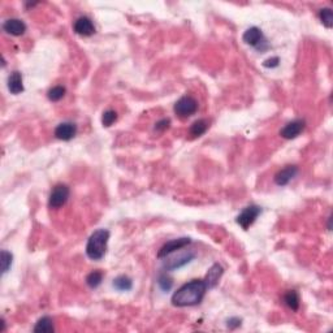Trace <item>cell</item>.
<instances>
[{"instance_id":"obj_1","label":"cell","mask_w":333,"mask_h":333,"mask_svg":"<svg viewBox=\"0 0 333 333\" xmlns=\"http://www.w3.org/2000/svg\"><path fill=\"white\" fill-rule=\"evenodd\" d=\"M207 285L204 280H192L190 283L184 284L178 288L172 295V305L176 307H188L200 305L204 298L207 291Z\"/></svg>"},{"instance_id":"obj_2","label":"cell","mask_w":333,"mask_h":333,"mask_svg":"<svg viewBox=\"0 0 333 333\" xmlns=\"http://www.w3.org/2000/svg\"><path fill=\"white\" fill-rule=\"evenodd\" d=\"M110 236L111 233L108 229H98L89 237L88 244H86V255L91 261L103 259L106 251H107Z\"/></svg>"},{"instance_id":"obj_3","label":"cell","mask_w":333,"mask_h":333,"mask_svg":"<svg viewBox=\"0 0 333 333\" xmlns=\"http://www.w3.org/2000/svg\"><path fill=\"white\" fill-rule=\"evenodd\" d=\"M242 41H244L246 44L254 47V48H257L258 51H262V52L268 48L267 41H266L265 35H263L261 29L257 26L249 27V29L244 33V35H242Z\"/></svg>"},{"instance_id":"obj_4","label":"cell","mask_w":333,"mask_h":333,"mask_svg":"<svg viewBox=\"0 0 333 333\" xmlns=\"http://www.w3.org/2000/svg\"><path fill=\"white\" fill-rule=\"evenodd\" d=\"M175 113H176L180 119H188L193 116L198 110V102H197L193 96L185 95L177 100L175 104Z\"/></svg>"},{"instance_id":"obj_5","label":"cell","mask_w":333,"mask_h":333,"mask_svg":"<svg viewBox=\"0 0 333 333\" xmlns=\"http://www.w3.org/2000/svg\"><path fill=\"white\" fill-rule=\"evenodd\" d=\"M262 214V208L257 204H251L242 210V212L237 216V224L244 229H249L253 225L258 216Z\"/></svg>"},{"instance_id":"obj_6","label":"cell","mask_w":333,"mask_h":333,"mask_svg":"<svg viewBox=\"0 0 333 333\" xmlns=\"http://www.w3.org/2000/svg\"><path fill=\"white\" fill-rule=\"evenodd\" d=\"M69 194H70V190L67 185L59 184L56 185L52 192L50 194V198H48V207L50 208H60L67 203L69 198Z\"/></svg>"},{"instance_id":"obj_7","label":"cell","mask_w":333,"mask_h":333,"mask_svg":"<svg viewBox=\"0 0 333 333\" xmlns=\"http://www.w3.org/2000/svg\"><path fill=\"white\" fill-rule=\"evenodd\" d=\"M192 244V240L189 237H181V238H176V240H172V241H168L167 244L161 246V249L159 250L157 253V258L161 259V258H167L169 257L171 254H173L177 250L184 249L185 246H188Z\"/></svg>"},{"instance_id":"obj_8","label":"cell","mask_w":333,"mask_h":333,"mask_svg":"<svg viewBox=\"0 0 333 333\" xmlns=\"http://www.w3.org/2000/svg\"><path fill=\"white\" fill-rule=\"evenodd\" d=\"M306 128V121L303 119L293 120L290 123H288L285 127L280 131V135L285 139H294L302 133Z\"/></svg>"},{"instance_id":"obj_9","label":"cell","mask_w":333,"mask_h":333,"mask_svg":"<svg viewBox=\"0 0 333 333\" xmlns=\"http://www.w3.org/2000/svg\"><path fill=\"white\" fill-rule=\"evenodd\" d=\"M73 30H74L76 34L82 35V37H91L95 33V26H94L91 19H89L86 16H82V17H78L74 21Z\"/></svg>"},{"instance_id":"obj_10","label":"cell","mask_w":333,"mask_h":333,"mask_svg":"<svg viewBox=\"0 0 333 333\" xmlns=\"http://www.w3.org/2000/svg\"><path fill=\"white\" fill-rule=\"evenodd\" d=\"M77 134V125L74 123H62L59 124L56 129H55V137L60 139V141H70L76 137Z\"/></svg>"},{"instance_id":"obj_11","label":"cell","mask_w":333,"mask_h":333,"mask_svg":"<svg viewBox=\"0 0 333 333\" xmlns=\"http://www.w3.org/2000/svg\"><path fill=\"white\" fill-rule=\"evenodd\" d=\"M297 173H298V167L297 165H287L285 168H283L275 175L276 185L285 186L297 176Z\"/></svg>"},{"instance_id":"obj_12","label":"cell","mask_w":333,"mask_h":333,"mask_svg":"<svg viewBox=\"0 0 333 333\" xmlns=\"http://www.w3.org/2000/svg\"><path fill=\"white\" fill-rule=\"evenodd\" d=\"M3 30L8 34L13 35V37H20L26 31V25L23 21L19 19H9L4 21Z\"/></svg>"},{"instance_id":"obj_13","label":"cell","mask_w":333,"mask_h":333,"mask_svg":"<svg viewBox=\"0 0 333 333\" xmlns=\"http://www.w3.org/2000/svg\"><path fill=\"white\" fill-rule=\"evenodd\" d=\"M8 90L11 91L13 95H19L23 91V84H22V74L19 70L12 72L8 77Z\"/></svg>"},{"instance_id":"obj_14","label":"cell","mask_w":333,"mask_h":333,"mask_svg":"<svg viewBox=\"0 0 333 333\" xmlns=\"http://www.w3.org/2000/svg\"><path fill=\"white\" fill-rule=\"evenodd\" d=\"M222 273H224V268L219 265V263H215V265L208 269V272H207L206 275V279H204V283H206L207 288L211 289V288L216 287L219 283V280H220V277L222 276Z\"/></svg>"},{"instance_id":"obj_15","label":"cell","mask_w":333,"mask_h":333,"mask_svg":"<svg viewBox=\"0 0 333 333\" xmlns=\"http://www.w3.org/2000/svg\"><path fill=\"white\" fill-rule=\"evenodd\" d=\"M194 257H196V254L194 253H188V254H184L182 257L178 258V259H173V261H168L167 263L164 265V267L168 269V271H173V269H178V268L184 267V266H186L188 263H190V262L194 259Z\"/></svg>"},{"instance_id":"obj_16","label":"cell","mask_w":333,"mask_h":333,"mask_svg":"<svg viewBox=\"0 0 333 333\" xmlns=\"http://www.w3.org/2000/svg\"><path fill=\"white\" fill-rule=\"evenodd\" d=\"M34 332H42V333H52L55 331L54 322L50 316H43L37 322L34 327Z\"/></svg>"},{"instance_id":"obj_17","label":"cell","mask_w":333,"mask_h":333,"mask_svg":"<svg viewBox=\"0 0 333 333\" xmlns=\"http://www.w3.org/2000/svg\"><path fill=\"white\" fill-rule=\"evenodd\" d=\"M112 285H113L115 289H117L120 291H129L133 288V281L128 276H119V277H116L113 280Z\"/></svg>"},{"instance_id":"obj_18","label":"cell","mask_w":333,"mask_h":333,"mask_svg":"<svg viewBox=\"0 0 333 333\" xmlns=\"http://www.w3.org/2000/svg\"><path fill=\"white\" fill-rule=\"evenodd\" d=\"M284 302L289 309L297 311L299 309V295L295 290H288L284 295Z\"/></svg>"},{"instance_id":"obj_19","label":"cell","mask_w":333,"mask_h":333,"mask_svg":"<svg viewBox=\"0 0 333 333\" xmlns=\"http://www.w3.org/2000/svg\"><path fill=\"white\" fill-rule=\"evenodd\" d=\"M207 129H208V123H207L206 120H197L196 123L190 127V135L194 138L200 137V135L206 133Z\"/></svg>"},{"instance_id":"obj_20","label":"cell","mask_w":333,"mask_h":333,"mask_svg":"<svg viewBox=\"0 0 333 333\" xmlns=\"http://www.w3.org/2000/svg\"><path fill=\"white\" fill-rule=\"evenodd\" d=\"M319 20L327 29H331L333 26V12L331 8H323L318 13Z\"/></svg>"},{"instance_id":"obj_21","label":"cell","mask_w":333,"mask_h":333,"mask_svg":"<svg viewBox=\"0 0 333 333\" xmlns=\"http://www.w3.org/2000/svg\"><path fill=\"white\" fill-rule=\"evenodd\" d=\"M102 281H103V272L100 271H92L86 277V284L91 289H96L102 284Z\"/></svg>"},{"instance_id":"obj_22","label":"cell","mask_w":333,"mask_h":333,"mask_svg":"<svg viewBox=\"0 0 333 333\" xmlns=\"http://www.w3.org/2000/svg\"><path fill=\"white\" fill-rule=\"evenodd\" d=\"M66 88L64 86H55V88L50 89L48 90V92H47V96H48V99L51 100V102H59L60 99H63L64 98V95H66Z\"/></svg>"},{"instance_id":"obj_23","label":"cell","mask_w":333,"mask_h":333,"mask_svg":"<svg viewBox=\"0 0 333 333\" xmlns=\"http://www.w3.org/2000/svg\"><path fill=\"white\" fill-rule=\"evenodd\" d=\"M12 261H13V255L7 250H1V272H3V275L11 269Z\"/></svg>"},{"instance_id":"obj_24","label":"cell","mask_w":333,"mask_h":333,"mask_svg":"<svg viewBox=\"0 0 333 333\" xmlns=\"http://www.w3.org/2000/svg\"><path fill=\"white\" fill-rule=\"evenodd\" d=\"M116 120H117V113H116V111H113V110H107L106 112H103V116H102V124H103V127L106 128L111 127Z\"/></svg>"},{"instance_id":"obj_25","label":"cell","mask_w":333,"mask_h":333,"mask_svg":"<svg viewBox=\"0 0 333 333\" xmlns=\"http://www.w3.org/2000/svg\"><path fill=\"white\" fill-rule=\"evenodd\" d=\"M157 284H159V287L163 289L164 291H168L172 289L173 287V281L171 277H168V276L165 275V273H163V275L159 276V279H157Z\"/></svg>"},{"instance_id":"obj_26","label":"cell","mask_w":333,"mask_h":333,"mask_svg":"<svg viewBox=\"0 0 333 333\" xmlns=\"http://www.w3.org/2000/svg\"><path fill=\"white\" fill-rule=\"evenodd\" d=\"M169 125H171V120L163 119V120H160V121H157V123L155 124V131L164 132V131H167V129H168Z\"/></svg>"},{"instance_id":"obj_27","label":"cell","mask_w":333,"mask_h":333,"mask_svg":"<svg viewBox=\"0 0 333 333\" xmlns=\"http://www.w3.org/2000/svg\"><path fill=\"white\" fill-rule=\"evenodd\" d=\"M280 66V59L277 56H273V58H269L267 60H265L263 63V67L265 68H277Z\"/></svg>"},{"instance_id":"obj_28","label":"cell","mask_w":333,"mask_h":333,"mask_svg":"<svg viewBox=\"0 0 333 333\" xmlns=\"http://www.w3.org/2000/svg\"><path fill=\"white\" fill-rule=\"evenodd\" d=\"M242 320L240 318H230L228 322H226V326L229 327L230 330H236L238 327L241 326Z\"/></svg>"}]
</instances>
